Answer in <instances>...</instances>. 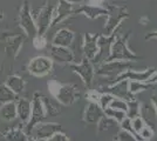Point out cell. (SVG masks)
<instances>
[{"label": "cell", "instance_id": "1", "mask_svg": "<svg viewBox=\"0 0 157 141\" xmlns=\"http://www.w3.org/2000/svg\"><path fill=\"white\" fill-rule=\"evenodd\" d=\"M48 88L54 99L65 106L72 105L80 98L78 87L72 84H61L56 80H52L48 82Z\"/></svg>", "mask_w": 157, "mask_h": 141}, {"label": "cell", "instance_id": "2", "mask_svg": "<svg viewBox=\"0 0 157 141\" xmlns=\"http://www.w3.org/2000/svg\"><path fill=\"white\" fill-rule=\"evenodd\" d=\"M128 37L129 34H127L125 37H116V39L114 40L110 48V54L108 57V59L105 61L111 60H124V61H134L138 59V57L135 53H132L130 48L128 47Z\"/></svg>", "mask_w": 157, "mask_h": 141}, {"label": "cell", "instance_id": "3", "mask_svg": "<svg viewBox=\"0 0 157 141\" xmlns=\"http://www.w3.org/2000/svg\"><path fill=\"white\" fill-rule=\"evenodd\" d=\"M107 21H105V35H111L117 31V27L121 22L129 17L124 6L118 5H111L107 8Z\"/></svg>", "mask_w": 157, "mask_h": 141}, {"label": "cell", "instance_id": "4", "mask_svg": "<svg viewBox=\"0 0 157 141\" xmlns=\"http://www.w3.org/2000/svg\"><path fill=\"white\" fill-rule=\"evenodd\" d=\"M46 109L44 106V102L41 99V93L39 92H35L33 94V99H32V111H31V118L28 122L26 123V129L27 133L31 134L33 127L39 123L41 121L45 120L46 118Z\"/></svg>", "mask_w": 157, "mask_h": 141}, {"label": "cell", "instance_id": "5", "mask_svg": "<svg viewBox=\"0 0 157 141\" xmlns=\"http://www.w3.org/2000/svg\"><path fill=\"white\" fill-rule=\"evenodd\" d=\"M58 132H62V127L56 122H39L33 127L31 135L39 141H46Z\"/></svg>", "mask_w": 157, "mask_h": 141}, {"label": "cell", "instance_id": "6", "mask_svg": "<svg viewBox=\"0 0 157 141\" xmlns=\"http://www.w3.org/2000/svg\"><path fill=\"white\" fill-rule=\"evenodd\" d=\"M53 69V60L48 57H35L28 64V72L34 76H45Z\"/></svg>", "mask_w": 157, "mask_h": 141}, {"label": "cell", "instance_id": "7", "mask_svg": "<svg viewBox=\"0 0 157 141\" xmlns=\"http://www.w3.org/2000/svg\"><path fill=\"white\" fill-rule=\"evenodd\" d=\"M131 68L130 61L124 60H111V61H105L100 68L96 71L98 74L105 75V76H117L118 74L124 72L125 69Z\"/></svg>", "mask_w": 157, "mask_h": 141}, {"label": "cell", "instance_id": "8", "mask_svg": "<svg viewBox=\"0 0 157 141\" xmlns=\"http://www.w3.org/2000/svg\"><path fill=\"white\" fill-rule=\"evenodd\" d=\"M19 20H20V26L25 31V33L28 37L34 38L38 34L35 21H34L33 17L31 15V10H29L28 1H24V5H22L21 10H20Z\"/></svg>", "mask_w": 157, "mask_h": 141}, {"label": "cell", "instance_id": "9", "mask_svg": "<svg viewBox=\"0 0 157 141\" xmlns=\"http://www.w3.org/2000/svg\"><path fill=\"white\" fill-rule=\"evenodd\" d=\"M53 10H54V7L51 4H46L40 10L39 15L35 20V25H36V29H38L39 35H45L48 31V28L52 25Z\"/></svg>", "mask_w": 157, "mask_h": 141}, {"label": "cell", "instance_id": "10", "mask_svg": "<svg viewBox=\"0 0 157 141\" xmlns=\"http://www.w3.org/2000/svg\"><path fill=\"white\" fill-rule=\"evenodd\" d=\"M71 68L73 69V72L78 73L81 76L82 81L88 87L92 85L93 78H94V74H95V69H94L92 61L85 58L82 60V62H80V64H72Z\"/></svg>", "mask_w": 157, "mask_h": 141}, {"label": "cell", "instance_id": "11", "mask_svg": "<svg viewBox=\"0 0 157 141\" xmlns=\"http://www.w3.org/2000/svg\"><path fill=\"white\" fill-rule=\"evenodd\" d=\"M115 33L111 34V35H98V51L96 57L94 58L95 62H101V61L105 62L108 59V57L110 54L111 45H113L114 40L116 39V37H117V34Z\"/></svg>", "mask_w": 157, "mask_h": 141}, {"label": "cell", "instance_id": "12", "mask_svg": "<svg viewBox=\"0 0 157 141\" xmlns=\"http://www.w3.org/2000/svg\"><path fill=\"white\" fill-rule=\"evenodd\" d=\"M156 68H148L147 71H134V69H125L124 72L118 74L115 78V82L122 80H136V81H148L150 76L156 72ZM114 82V84H115Z\"/></svg>", "mask_w": 157, "mask_h": 141}, {"label": "cell", "instance_id": "13", "mask_svg": "<svg viewBox=\"0 0 157 141\" xmlns=\"http://www.w3.org/2000/svg\"><path fill=\"white\" fill-rule=\"evenodd\" d=\"M128 82L129 80H122L113 84L111 86L105 88V93L111 94L114 98H118V99H123L125 101H130L135 99V95L129 92L128 89Z\"/></svg>", "mask_w": 157, "mask_h": 141}, {"label": "cell", "instance_id": "14", "mask_svg": "<svg viewBox=\"0 0 157 141\" xmlns=\"http://www.w3.org/2000/svg\"><path fill=\"white\" fill-rule=\"evenodd\" d=\"M73 13V5L68 0H59L58 1V7L53 10V18H52V25L55 26L63 21L66 18H68Z\"/></svg>", "mask_w": 157, "mask_h": 141}, {"label": "cell", "instance_id": "15", "mask_svg": "<svg viewBox=\"0 0 157 141\" xmlns=\"http://www.w3.org/2000/svg\"><path fill=\"white\" fill-rule=\"evenodd\" d=\"M51 55H52V60L59 64H72L75 58L74 53L68 47L55 46V45H52L51 47Z\"/></svg>", "mask_w": 157, "mask_h": 141}, {"label": "cell", "instance_id": "16", "mask_svg": "<svg viewBox=\"0 0 157 141\" xmlns=\"http://www.w3.org/2000/svg\"><path fill=\"white\" fill-rule=\"evenodd\" d=\"M98 35L90 33L85 34V40H83V53H85L86 59L88 60H94V58L96 57L98 51Z\"/></svg>", "mask_w": 157, "mask_h": 141}, {"label": "cell", "instance_id": "17", "mask_svg": "<svg viewBox=\"0 0 157 141\" xmlns=\"http://www.w3.org/2000/svg\"><path fill=\"white\" fill-rule=\"evenodd\" d=\"M105 115L103 109L100 107L98 102H93L90 101L88 104V106L86 107L85 115H83V119L86 122L88 123H98V120Z\"/></svg>", "mask_w": 157, "mask_h": 141}, {"label": "cell", "instance_id": "18", "mask_svg": "<svg viewBox=\"0 0 157 141\" xmlns=\"http://www.w3.org/2000/svg\"><path fill=\"white\" fill-rule=\"evenodd\" d=\"M140 116L143 119L144 123L148 127H150L152 131H155L157 128V113L152 105H147L145 104L144 106H141Z\"/></svg>", "mask_w": 157, "mask_h": 141}, {"label": "cell", "instance_id": "19", "mask_svg": "<svg viewBox=\"0 0 157 141\" xmlns=\"http://www.w3.org/2000/svg\"><path fill=\"white\" fill-rule=\"evenodd\" d=\"M73 13L75 14H83L89 19H96L98 17L102 15H107V8L101 6H94V5H82V6L78 8L76 11H73Z\"/></svg>", "mask_w": 157, "mask_h": 141}, {"label": "cell", "instance_id": "20", "mask_svg": "<svg viewBox=\"0 0 157 141\" xmlns=\"http://www.w3.org/2000/svg\"><path fill=\"white\" fill-rule=\"evenodd\" d=\"M75 34L68 28H61L59 29L54 38H53V45L55 46H62V47H69L74 41Z\"/></svg>", "mask_w": 157, "mask_h": 141}, {"label": "cell", "instance_id": "21", "mask_svg": "<svg viewBox=\"0 0 157 141\" xmlns=\"http://www.w3.org/2000/svg\"><path fill=\"white\" fill-rule=\"evenodd\" d=\"M22 42H24V37L22 35H14L11 37L10 39L6 40V46H5V51H6L7 55L14 59L18 54L21 46H22Z\"/></svg>", "mask_w": 157, "mask_h": 141}, {"label": "cell", "instance_id": "22", "mask_svg": "<svg viewBox=\"0 0 157 141\" xmlns=\"http://www.w3.org/2000/svg\"><path fill=\"white\" fill-rule=\"evenodd\" d=\"M17 106V115L24 123H27L31 118V111H32V101L27 99H19L15 102Z\"/></svg>", "mask_w": 157, "mask_h": 141}, {"label": "cell", "instance_id": "23", "mask_svg": "<svg viewBox=\"0 0 157 141\" xmlns=\"http://www.w3.org/2000/svg\"><path fill=\"white\" fill-rule=\"evenodd\" d=\"M17 106L15 101L12 102H6L4 105H0V118L2 120L12 121L17 118Z\"/></svg>", "mask_w": 157, "mask_h": 141}, {"label": "cell", "instance_id": "24", "mask_svg": "<svg viewBox=\"0 0 157 141\" xmlns=\"http://www.w3.org/2000/svg\"><path fill=\"white\" fill-rule=\"evenodd\" d=\"M6 85L15 94H20L25 89V80L19 75H10L6 80Z\"/></svg>", "mask_w": 157, "mask_h": 141}, {"label": "cell", "instance_id": "25", "mask_svg": "<svg viewBox=\"0 0 157 141\" xmlns=\"http://www.w3.org/2000/svg\"><path fill=\"white\" fill-rule=\"evenodd\" d=\"M41 99H42L44 106H45V109H46V115H48V116H56V115H59L61 113L60 105L58 102L53 101L52 99H48L44 94H41Z\"/></svg>", "mask_w": 157, "mask_h": 141}, {"label": "cell", "instance_id": "26", "mask_svg": "<svg viewBox=\"0 0 157 141\" xmlns=\"http://www.w3.org/2000/svg\"><path fill=\"white\" fill-rule=\"evenodd\" d=\"M154 87V85L147 81H136V80H129L128 82V89L132 95H136L142 91L149 89V88Z\"/></svg>", "mask_w": 157, "mask_h": 141}, {"label": "cell", "instance_id": "27", "mask_svg": "<svg viewBox=\"0 0 157 141\" xmlns=\"http://www.w3.org/2000/svg\"><path fill=\"white\" fill-rule=\"evenodd\" d=\"M17 96H18V94L14 93L6 84H1L0 85V105H4L6 102L15 101Z\"/></svg>", "mask_w": 157, "mask_h": 141}, {"label": "cell", "instance_id": "28", "mask_svg": "<svg viewBox=\"0 0 157 141\" xmlns=\"http://www.w3.org/2000/svg\"><path fill=\"white\" fill-rule=\"evenodd\" d=\"M28 136L20 128H12L5 134V141H27Z\"/></svg>", "mask_w": 157, "mask_h": 141}, {"label": "cell", "instance_id": "29", "mask_svg": "<svg viewBox=\"0 0 157 141\" xmlns=\"http://www.w3.org/2000/svg\"><path fill=\"white\" fill-rule=\"evenodd\" d=\"M103 112H105V116H108V118H110L113 120H115L116 122H118V123H121V122L127 118V113H125V112L120 111V109H115V108L108 107V108H105Z\"/></svg>", "mask_w": 157, "mask_h": 141}, {"label": "cell", "instance_id": "30", "mask_svg": "<svg viewBox=\"0 0 157 141\" xmlns=\"http://www.w3.org/2000/svg\"><path fill=\"white\" fill-rule=\"evenodd\" d=\"M141 113V105L136 99L128 101V108H127V118L134 119L136 116H140Z\"/></svg>", "mask_w": 157, "mask_h": 141}, {"label": "cell", "instance_id": "31", "mask_svg": "<svg viewBox=\"0 0 157 141\" xmlns=\"http://www.w3.org/2000/svg\"><path fill=\"white\" fill-rule=\"evenodd\" d=\"M114 100V96L109 93H101L100 95V99H98V105H100V107L102 108L103 111H105V108L109 107V105H110V102Z\"/></svg>", "mask_w": 157, "mask_h": 141}, {"label": "cell", "instance_id": "32", "mask_svg": "<svg viewBox=\"0 0 157 141\" xmlns=\"http://www.w3.org/2000/svg\"><path fill=\"white\" fill-rule=\"evenodd\" d=\"M109 107L115 108V109H120L127 113V108H128V101L123 100V99H118V98H114V100L110 102Z\"/></svg>", "mask_w": 157, "mask_h": 141}, {"label": "cell", "instance_id": "33", "mask_svg": "<svg viewBox=\"0 0 157 141\" xmlns=\"http://www.w3.org/2000/svg\"><path fill=\"white\" fill-rule=\"evenodd\" d=\"M116 140L117 141H138L135 135L129 133V132H127L124 129H121V131L118 132L117 136H116Z\"/></svg>", "mask_w": 157, "mask_h": 141}, {"label": "cell", "instance_id": "34", "mask_svg": "<svg viewBox=\"0 0 157 141\" xmlns=\"http://www.w3.org/2000/svg\"><path fill=\"white\" fill-rule=\"evenodd\" d=\"M131 126H132V129L135 131V133L138 134L143 127L145 126V123H144L143 119L141 118V116H136V118H134V119H131Z\"/></svg>", "mask_w": 157, "mask_h": 141}, {"label": "cell", "instance_id": "35", "mask_svg": "<svg viewBox=\"0 0 157 141\" xmlns=\"http://www.w3.org/2000/svg\"><path fill=\"white\" fill-rule=\"evenodd\" d=\"M33 45H34V47H35L36 49H42V48H45V47L47 46V41H46L45 35H39V34H36V35L33 38Z\"/></svg>", "mask_w": 157, "mask_h": 141}, {"label": "cell", "instance_id": "36", "mask_svg": "<svg viewBox=\"0 0 157 141\" xmlns=\"http://www.w3.org/2000/svg\"><path fill=\"white\" fill-rule=\"evenodd\" d=\"M138 135L142 138V140H148V139H150V138H152V135H154V131L151 129L150 127H148L147 125L143 127V129L138 133Z\"/></svg>", "mask_w": 157, "mask_h": 141}, {"label": "cell", "instance_id": "37", "mask_svg": "<svg viewBox=\"0 0 157 141\" xmlns=\"http://www.w3.org/2000/svg\"><path fill=\"white\" fill-rule=\"evenodd\" d=\"M46 141H71V140L68 139V136L63 132H58V133H55L52 138H49Z\"/></svg>", "mask_w": 157, "mask_h": 141}, {"label": "cell", "instance_id": "38", "mask_svg": "<svg viewBox=\"0 0 157 141\" xmlns=\"http://www.w3.org/2000/svg\"><path fill=\"white\" fill-rule=\"evenodd\" d=\"M100 95H101V93H100V91H90L89 93L87 94V96H88V99L90 101H93V102H98V99H100Z\"/></svg>", "mask_w": 157, "mask_h": 141}, {"label": "cell", "instance_id": "39", "mask_svg": "<svg viewBox=\"0 0 157 141\" xmlns=\"http://www.w3.org/2000/svg\"><path fill=\"white\" fill-rule=\"evenodd\" d=\"M89 5H94V6H101L103 7V4H105V0H87Z\"/></svg>", "mask_w": 157, "mask_h": 141}, {"label": "cell", "instance_id": "40", "mask_svg": "<svg viewBox=\"0 0 157 141\" xmlns=\"http://www.w3.org/2000/svg\"><path fill=\"white\" fill-rule=\"evenodd\" d=\"M147 82H150V84H155V82H157V71L151 75L150 79L147 81Z\"/></svg>", "mask_w": 157, "mask_h": 141}, {"label": "cell", "instance_id": "41", "mask_svg": "<svg viewBox=\"0 0 157 141\" xmlns=\"http://www.w3.org/2000/svg\"><path fill=\"white\" fill-rule=\"evenodd\" d=\"M152 106L155 107V111L157 113V93L152 95Z\"/></svg>", "mask_w": 157, "mask_h": 141}, {"label": "cell", "instance_id": "42", "mask_svg": "<svg viewBox=\"0 0 157 141\" xmlns=\"http://www.w3.org/2000/svg\"><path fill=\"white\" fill-rule=\"evenodd\" d=\"M147 38H148V39H149V38H156L157 39V31L156 32H152V33H150V34H148Z\"/></svg>", "mask_w": 157, "mask_h": 141}, {"label": "cell", "instance_id": "43", "mask_svg": "<svg viewBox=\"0 0 157 141\" xmlns=\"http://www.w3.org/2000/svg\"><path fill=\"white\" fill-rule=\"evenodd\" d=\"M27 141H39V140H36L35 138H33L32 135H31V136H28V140Z\"/></svg>", "mask_w": 157, "mask_h": 141}, {"label": "cell", "instance_id": "44", "mask_svg": "<svg viewBox=\"0 0 157 141\" xmlns=\"http://www.w3.org/2000/svg\"><path fill=\"white\" fill-rule=\"evenodd\" d=\"M114 141H117V140H116V139H115V140H114Z\"/></svg>", "mask_w": 157, "mask_h": 141}]
</instances>
